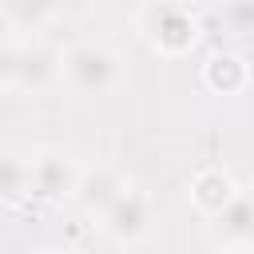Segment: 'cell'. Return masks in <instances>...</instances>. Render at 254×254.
<instances>
[{
    "label": "cell",
    "mask_w": 254,
    "mask_h": 254,
    "mask_svg": "<svg viewBox=\"0 0 254 254\" xmlns=\"http://www.w3.org/2000/svg\"><path fill=\"white\" fill-rule=\"evenodd\" d=\"M99 230H103L115 246H135V242H143V238L155 230V198H151L139 183H127V187L107 202V210L99 214Z\"/></svg>",
    "instance_id": "obj_3"
},
{
    "label": "cell",
    "mask_w": 254,
    "mask_h": 254,
    "mask_svg": "<svg viewBox=\"0 0 254 254\" xmlns=\"http://www.w3.org/2000/svg\"><path fill=\"white\" fill-rule=\"evenodd\" d=\"M127 183H131V179H127L115 163H95V167H83V171H79V183H75V194H71V198H75L87 214L99 218V214L107 210V202H111Z\"/></svg>",
    "instance_id": "obj_7"
},
{
    "label": "cell",
    "mask_w": 254,
    "mask_h": 254,
    "mask_svg": "<svg viewBox=\"0 0 254 254\" xmlns=\"http://www.w3.org/2000/svg\"><path fill=\"white\" fill-rule=\"evenodd\" d=\"M0 12H4V24L12 28V32H44L52 20H60L56 16V8H52V0H0Z\"/></svg>",
    "instance_id": "obj_10"
},
{
    "label": "cell",
    "mask_w": 254,
    "mask_h": 254,
    "mask_svg": "<svg viewBox=\"0 0 254 254\" xmlns=\"http://www.w3.org/2000/svg\"><path fill=\"white\" fill-rule=\"evenodd\" d=\"M250 83V64L238 52H214L202 64V87H210L214 95H238Z\"/></svg>",
    "instance_id": "obj_8"
},
{
    "label": "cell",
    "mask_w": 254,
    "mask_h": 254,
    "mask_svg": "<svg viewBox=\"0 0 254 254\" xmlns=\"http://www.w3.org/2000/svg\"><path fill=\"white\" fill-rule=\"evenodd\" d=\"M115 254H127V250H115Z\"/></svg>",
    "instance_id": "obj_17"
},
{
    "label": "cell",
    "mask_w": 254,
    "mask_h": 254,
    "mask_svg": "<svg viewBox=\"0 0 254 254\" xmlns=\"http://www.w3.org/2000/svg\"><path fill=\"white\" fill-rule=\"evenodd\" d=\"M214 16L230 36H238V40L254 36V0H218Z\"/></svg>",
    "instance_id": "obj_12"
},
{
    "label": "cell",
    "mask_w": 254,
    "mask_h": 254,
    "mask_svg": "<svg viewBox=\"0 0 254 254\" xmlns=\"http://www.w3.org/2000/svg\"><path fill=\"white\" fill-rule=\"evenodd\" d=\"M234 190H238V183H234V175L222 171V167H202V171L190 179V202H194L206 218L218 214V210L234 198Z\"/></svg>",
    "instance_id": "obj_9"
},
{
    "label": "cell",
    "mask_w": 254,
    "mask_h": 254,
    "mask_svg": "<svg viewBox=\"0 0 254 254\" xmlns=\"http://www.w3.org/2000/svg\"><path fill=\"white\" fill-rule=\"evenodd\" d=\"M79 159L64 147H44L28 155V194L40 202H64L75 194L79 183Z\"/></svg>",
    "instance_id": "obj_4"
},
{
    "label": "cell",
    "mask_w": 254,
    "mask_h": 254,
    "mask_svg": "<svg viewBox=\"0 0 254 254\" xmlns=\"http://www.w3.org/2000/svg\"><path fill=\"white\" fill-rule=\"evenodd\" d=\"M210 238L222 250H250L254 246V187L234 190V198L210 214Z\"/></svg>",
    "instance_id": "obj_6"
},
{
    "label": "cell",
    "mask_w": 254,
    "mask_h": 254,
    "mask_svg": "<svg viewBox=\"0 0 254 254\" xmlns=\"http://www.w3.org/2000/svg\"><path fill=\"white\" fill-rule=\"evenodd\" d=\"M222 254H254V246L250 250H222Z\"/></svg>",
    "instance_id": "obj_16"
},
{
    "label": "cell",
    "mask_w": 254,
    "mask_h": 254,
    "mask_svg": "<svg viewBox=\"0 0 254 254\" xmlns=\"http://www.w3.org/2000/svg\"><path fill=\"white\" fill-rule=\"evenodd\" d=\"M56 16H87L95 8V0H52Z\"/></svg>",
    "instance_id": "obj_14"
},
{
    "label": "cell",
    "mask_w": 254,
    "mask_h": 254,
    "mask_svg": "<svg viewBox=\"0 0 254 254\" xmlns=\"http://www.w3.org/2000/svg\"><path fill=\"white\" fill-rule=\"evenodd\" d=\"M32 254H71V250H56V246H44V250H32Z\"/></svg>",
    "instance_id": "obj_15"
},
{
    "label": "cell",
    "mask_w": 254,
    "mask_h": 254,
    "mask_svg": "<svg viewBox=\"0 0 254 254\" xmlns=\"http://www.w3.org/2000/svg\"><path fill=\"white\" fill-rule=\"evenodd\" d=\"M28 198V155L0 151V202Z\"/></svg>",
    "instance_id": "obj_11"
},
{
    "label": "cell",
    "mask_w": 254,
    "mask_h": 254,
    "mask_svg": "<svg viewBox=\"0 0 254 254\" xmlns=\"http://www.w3.org/2000/svg\"><path fill=\"white\" fill-rule=\"evenodd\" d=\"M60 79V52L48 48L44 40H24L16 48V87L12 91H28V95H44L52 91Z\"/></svg>",
    "instance_id": "obj_5"
},
{
    "label": "cell",
    "mask_w": 254,
    "mask_h": 254,
    "mask_svg": "<svg viewBox=\"0 0 254 254\" xmlns=\"http://www.w3.org/2000/svg\"><path fill=\"white\" fill-rule=\"evenodd\" d=\"M16 48L12 40H0V91H12L16 87Z\"/></svg>",
    "instance_id": "obj_13"
},
{
    "label": "cell",
    "mask_w": 254,
    "mask_h": 254,
    "mask_svg": "<svg viewBox=\"0 0 254 254\" xmlns=\"http://www.w3.org/2000/svg\"><path fill=\"white\" fill-rule=\"evenodd\" d=\"M123 56L103 44V40H79L67 52H60V79L83 95V99H99L123 87Z\"/></svg>",
    "instance_id": "obj_1"
},
{
    "label": "cell",
    "mask_w": 254,
    "mask_h": 254,
    "mask_svg": "<svg viewBox=\"0 0 254 254\" xmlns=\"http://www.w3.org/2000/svg\"><path fill=\"white\" fill-rule=\"evenodd\" d=\"M139 32L159 56H187L198 44V20L179 0H151L139 12Z\"/></svg>",
    "instance_id": "obj_2"
}]
</instances>
